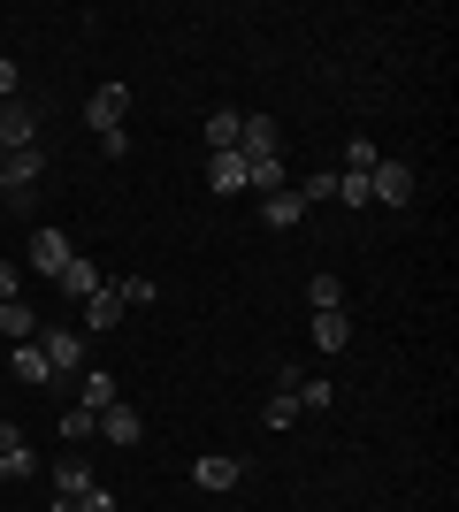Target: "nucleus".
<instances>
[{"mask_svg":"<svg viewBox=\"0 0 459 512\" xmlns=\"http://www.w3.org/2000/svg\"><path fill=\"white\" fill-rule=\"evenodd\" d=\"M0 337H8V344H31V337H39V314H31V299H0Z\"/></svg>","mask_w":459,"mask_h":512,"instance_id":"14","label":"nucleus"},{"mask_svg":"<svg viewBox=\"0 0 459 512\" xmlns=\"http://www.w3.org/2000/svg\"><path fill=\"white\" fill-rule=\"evenodd\" d=\"M238 107H215V115H207V153H238Z\"/></svg>","mask_w":459,"mask_h":512,"instance_id":"18","label":"nucleus"},{"mask_svg":"<svg viewBox=\"0 0 459 512\" xmlns=\"http://www.w3.org/2000/svg\"><path fill=\"white\" fill-rule=\"evenodd\" d=\"M77 406H85V413H108V406H123V383H115L108 367H85V390H77Z\"/></svg>","mask_w":459,"mask_h":512,"instance_id":"12","label":"nucleus"},{"mask_svg":"<svg viewBox=\"0 0 459 512\" xmlns=\"http://www.w3.org/2000/svg\"><path fill=\"white\" fill-rule=\"evenodd\" d=\"M284 184H291V176H284V153H268V161H245V192H284Z\"/></svg>","mask_w":459,"mask_h":512,"instance_id":"17","label":"nucleus"},{"mask_svg":"<svg viewBox=\"0 0 459 512\" xmlns=\"http://www.w3.org/2000/svg\"><path fill=\"white\" fill-rule=\"evenodd\" d=\"M54 283H62L69 299H92V291H100V283H108V276H100L92 260H69V268H62V276H54Z\"/></svg>","mask_w":459,"mask_h":512,"instance_id":"20","label":"nucleus"},{"mask_svg":"<svg viewBox=\"0 0 459 512\" xmlns=\"http://www.w3.org/2000/svg\"><path fill=\"white\" fill-rule=\"evenodd\" d=\"M0 100H16V62L0 54Z\"/></svg>","mask_w":459,"mask_h":512,"instance_id":"32","label":"nucleus"},{"mask_svg":"<svg viewBox=\"0 0 459 512\" xmlns=\"http://www.w3.org/2000/svg\"><path fill=\"white\" fill-rule=\"evenodd\" d=\"M299 199H306V207H322V199H337V169H314V176L299 184Z\"/></svg>","mask_w":459,"mask_h":512,"instance_id":"26","label":"nucleus"},{"mask_svg":"<svg viewBox=\"0 0 459 512\" xmlns=\"http://www.w3.org/2000/svg\"><path fill=\"white\" fill-rule=\"evenodd\" d=\"M306 306H314V314H345V283L329 276V268H314V276H306Z\"/></svg>","mask_w":459,"mask_h":512,"instance_id":"15","label":"nucleus"},{"mask_svg":"<svg viewBox=\"0 0 459 512\" xmlns=\"http://www.w3.org/2000/svg\"><path fill=\"white\" fill-rule=\"evenodd\" d=\"M207 184L215 192H245V153H207Z\"/></svg>","mask_w":459,"mask_h":512,"instance_id":"19","label":"nucleus"},{"mask_svg":"<svg viewBox=\"0 0 459 512\" xmlns=\"http://www.w3.org/2000/svg\"><path fill=\"white\" fill-rule=\"evenodd\" d=\"M261 421H268V428H291V421H299V398H284V390H276V398L261 406Z\"/></svg>","mask_w":459,"mask_h":512,"instance_id":"29","label":"nucleus"},{"mask_svg":"<svg viewBox=\"0 0 459 512\" xmlns=\"http://www.w3.org/2000/svg\"><path fill=\"white\" fill-rule=\"evenodd\" d=\"M123 314H131V306H123V291H115V276H108V283L85 299V337H92V329H115Z\"/></svg>","mask_w":459,"mask_h":512,"instance_id":"11","label":"nucleus"},{"mask_svg":"<svg viewBox=\"0 0 459 512\" xmlns=\"http://www.w3.org/2000/svg\"><path fill=\"white\" fill-rule=\"evenodd\" d=\"M314 344H322V352H345L352 344V314H314Z\"/></svg>","mask_w":459,"mask_h":512,"instance_id":"21","label":"nucleus"},{"mask_svg":"<svg viewBox=\"0 0 459 512\" xmlns=\"http://www.w3.org/2000/svg\"><path fill=\"white\" fill-rule=\"evenodd\" d=\"M115 291H123V306H153V299H161V283H153V276H115Z\"/></svg>","mask_w":459,"mask_h":512,"instance_id":"25","label":"nucleus"},{"mask_svg":"<svg viewBox=\"0 0 459 512\" xmlns=\"http://www.w3.org/2000/svg\"><path fill=\"white\" fill-rule=\"evenodd\" d=\"M261 222H268V230H299V222H306V199H299V184L268 192V199H261Z\"/></svg>","mask_w":459,"mask_h":512,"instance_id":"10","label":"nucleus"},{"mask_svg":"<svg viewBox=\"0 0 459 512\" xmlns=\"http://www.w3.org/2000/svg\"><path fill=\"white\" fill-rule=\"evenodd\" d=\"M192 482H199V490H238V482H245V459H238V451H199V459H192Z\"/></svg>","mask_w":459,"mask_h":512,"instance_id":"2","label":"nucleus"},{"mask_svg":"<svg viewBox=\"0 0 459 512\" xmlns=\"http://www.w3.org/2000/svg\"><path fill=\"white\" fill-rule=\"evenodd\" d=\"M77 512H115V490H100V482H92V490L77 497Z\"/></svg>","mask_w":459,"mask_h":512,"instance_id":"30","label":"nucleus"},{"mask_svg":"<svg viewBox=\"0 0 459 512\" xmlns=\"http://www.w3.org/2000/svg\"><path fill=\"white\" fill-rule=\"evenodd\" d=\"M16 146H39V107L23 100H0V153H16Z\"/></svg>","mask_w":459,"mask_h":512,"instance_id":"1","label":"nucleus"},{"mask_svg":"<svg viewBox=\"0 0 459 512\" xmlns=\"http://www.w3.org/2000/svg\"><path fill=\"white\" fill-rule=\"evenodd\" d=\"M92 482H100V474H92V459H85V451H69V459H54V497H69V505H77V497H85Z\"/></svg>","mask_w":459,"mask_h":512,"instance_id":"8","label":"nucleus"},{"mask_svg":"<svg viewBox=\"0 0 459 512\" xmlns=\"http://www.w3.org/2000/svg\"><path fill=\"white\" fill-rule=\"evenodd\" d=\"M69 260H77V253H69V237H62V230H31V268H46V276H62Z\"/></svg>","mask_w":459,"mask_h":512,"instance_id":"13","label":"nucleus"},{"mask_svg":"<svg viewBox=\"0 0 459 512\" xmlns=\"http://www.w3.org/2000/svg\"><path fill=\"white\" fill-rule=\"evenodd\" d=\"M291 398H299V413H329V398H337V390H329V383H314V375H306V383L291 390Z\"/></svg>","mask_w":459,"mask_h":512,"instance_id":"28","label":"nucleus"},{"mask_svg":"<svg viewBox=\"0 0 459 512\" xmlns=\"http://www.w3.org/2000/svg\"><path fill=\"white\" fill-rule=\"evenodd\" d=\"M0 299H23L16 291V260H0Z\"/></svg>","mask_w":459,"mask_h":512,"instance_id":"31","label":"nucleus"},{"mask_svg":"<svg viewBox=\"0 0 459 512\" xmlns=\"http://www.w3.org/2000/svg\"><path fill=\"white\" fill-rule=\"evenodd\" d=\"M100 436H108V444H138V413L131 406H108V413H100Z\"/></svg>","mask_w":459,"mask_h":512,"instance_id":"23","label":"nucleus"},{"mask_svg":"<svg viewBox=\"0 0 459 512\" xmlns=\"http://www.w3.org/2000/svg\"><path fill=\"white\" fill-rule=\"evenodd\" d=\"M276 138H284V130H276V115H245V123H238V153H245V161H268V153H276Z\"/></svg>","mask_w":459,"mask_h":512,"instance_id":"9","label":"nucleus"},{"mask_svg":"<svg viewBox=\"0 0 459 512\" xmlns=\"http://www.w3.org/2000/svg\"><path fill=\"white\" fill-rule=\"evenodd\" d=\"M368 192H375V207H414V169L406 161H375Z\"/></svg>","mask_w":459,"mask_h":512,"instance_id":"3","label":"nucleus"},{"mask_svg":"<svg viewBox=\"0 0 459 512\" xmlns=\"http://www.w3.org/2000/svg\"><path fill=\"white\" fill-rule=\"evenodd\" d=\"M337 199H345V207H375V192H368L360 169H337Z\"/></svg>","mask_w":459,"mask_h":512,"instance_id":"24","label":"nucleus"},{"mask_svg":"<svg viewBox=\"0 0 459 512\" xmlns=\"http://www.w3.org/2000/svg\"><path fill=\"white\" fill-rule=\"evenodd\" d=\"M123 115H131V85H100V92L85 100V123H92V138L123 130Z\"/></svg>","mask_w":459,"mask_h":512,"instance_id":"4","label":"nucleus"},{"mask_svg":"<svg viewBox=\"0 0 459 512\" xmlns=\"http://www.w3.org/2000/svg\"><path fill=\"white\" fill-rule=\"evenodd\" d=\"M8 367H16V383H54V367H46L39 337H31V344H8Z\"/></svg>","mask_w":459,"mask_h":512,"instance_id":"16","label":"nucleus"},{"mask_svg":"<svg viewBox=\"0 0 459 512\" xmlns=\"http://www.w3.org/2000/svg\"><path fill=\"white\" fill-rule=\"evenodd\" d=\"M375 161H383V146H375V138H345V169H360V176H368Z\"/></svg>","mask_w":459,"mask_h":512,"instance_id":"27","label":"nucleus"},{"mask_svg":"<svg viewBox=\"0 0 459 512\" xmlns=\"http://www.w3.org/2000/svg\"><path fill=\"white\" fill-rule=\"evenodd\" d=\"M39 352L54 375H77L85 367V329H39Z\"/></svg>","mask_w":459,"mask_h":512,"instance_id":"5","label":"nucleus"},{"mask_svg":"<svg viewBox=\"0 0 459 512\" xmlns=\"http://www.w3.org/2000/svg\"><path fill=\"white\" fill-rule=\"evenodd\" d=\"M92 436H100V413H85V406H69V413H62V444H77V451H85Z\"/></svg>","mask_w":459,"mask_h":512,"instance_id":"22","label":"nucleus"},{"mask_svg":"<svg viewBox=\"0 0 459 512\" xmlns=\"http://www.w3.org/2000/svg\"><path fill=\"white\" fill-rule=\"evenodd\" d=\"M0 199H8V176H0Z\"/></svg>","mask_w":459,"mask_h":512,"instance_id":"33","label":"nucleus"},{"mask_svg":"<svg viewBox=\"0 0 459 512\" xmlns=\"http://www.w3.org/2000/svg\"><path fill=\"white\" fill-rule=\"evenodd\" d=\"M0 176H8V192L31 199V184L46 176V146H16V153H0Z\"/></svg>","mask_w":459,"mask_h":512,"instance_id":"6","label":"nucleus"},{"mask_svg":"<svg viewBox=\"0 0 459 512\" xmlns=\"http://www.w3.org/2000/svg\"><path fill=\"white\" fill-rule=\"evenodd\" d=\"M31 467H39V459H31V436H23L16 421H0V474H8V482H23Z\"/></svg>","mask_w":459,"mask_h":512,"instance_id":"7","label":"nucleus"}]
</instances>
